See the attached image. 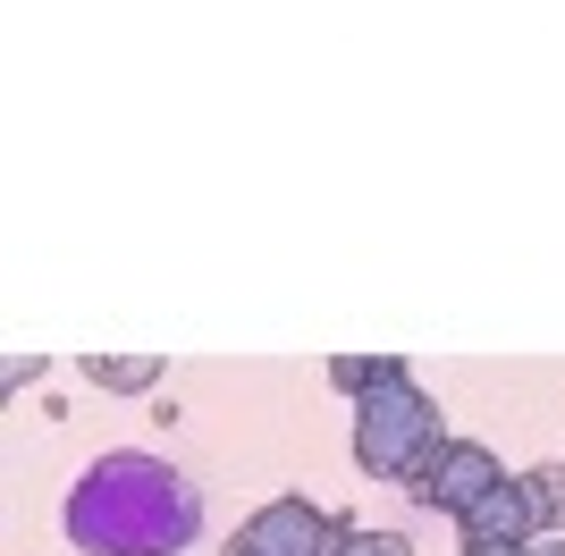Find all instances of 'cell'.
<instances>
[{
  "label": "cell",
  "instance_id": "obj_5",
  "mask_svg": "<svg viewBox=\"0 0 565 556\" xmlns=\"http://www.w3.org/2000/svg\"><path fill=\"white\" fill-rule=\"evenodd\" d=\"M456 532H465V548H532V539H541L532 481H523V472H515V481H490L465 514H456Z\"/></svg>",
  "mask_w": 565,
  "mask_h": 556
},
{
  "label": "cell",
  "instance_id": "obj_6",
  "mask_svg": "<svg viewBox=\"0 0 565 556\" xmlns=\"http://www.w3.org/2000/svg\"><path fill=\"white\" fill-rule=\"evenodd\" d=\"M85 379L102 396H152L161 388V354H85Z\"/></svg>",
  "mask_w": 565,
  "mask_h": 556
},
{
  "label": "cell",
  "instance_id": "obj_3",
  "mask_svg": "<svg viewBox=\"0 0 565 556\" xmlns=\"http://www.w3.org/2000/svg\"><path fill=\"white\" fill-rule=\"evenodd\" d=\"M490 481H507V463H498L481 439H448L439 456L423 463V481L405 489V498H414L423 514H465V506H472V498H481Z\"/></svg>",
  "mask_w": 565,
  "mask_h": 556
},
{
  "label": "cell",
  "instance_id": "obj_12",
  "mask_svg": "<svg viewBox=\"0 0 565 556\" xmlns=\"http://www.w3.org/2000/svg\"><path fill=\"white\" fill-rule=\"evenodd\" d=\"M220 556H254V539H245V532H236V539H228V548H220Z\"/></svg>",
  "mask_w": 565,
  "mask_h": 556
},
{
  "label": "cell",
  "instance_id": "obj_1",
  "mask_svg": "<svg viewBox=\"0 0 565 556\" xmlns=\"http://www.w3.org/2000/svg\"><path fill=\"white\" fill-rule=\"evenodd\" d=\"M60 532L85 556H186L203 539V489L152 447H102L68 481Z\"/></svg>",
  "mask_w": 565,
  "mask_h": 556
},
{
  "label": "cell",
  "instance_id": "obj_10",
  "mask_svg": "<svg viewBox=\"0 0 565 556\" xmlns=\"http://www.w3.org/2000/svg\"><path fill=\"white\" fill-rule=\"evenodd\" d=\"M43 371H51V354H9V363H0V388L18 396V388H34Z\"/></svg>",
  "mask_w": 565,
  "mask_h": 556
},
{
  "label": "cell",
  "instance_id": "obj_8",
  "mask_svg": "<svg viewBox=\"0 0 565 556\" xmlns=\"http://www.w3.org/2000/svg\"><path fill=\"white\" fill-rule=\"evenodd\" d=\"M338 556H414V539H405V532H372L363 514L338 506Z\"/></svg>",
  "mask_w": 565,
  "mask_h": 556
},
{
  "label": "cell",
  "instance_id": "obj_7",
  "mask_svg": "<svg viewBox=\"0 0 565 556\" xmlns=\"http://www.w3.org/2000/svg\"><path fill=\"white\" fill-rule=\"evenodd\" d=\"M397 379H414L397 354H330V388L338 396H372V388H397Z\"/></svg>",
  "mask_w": 565,
  "mask_h": 556
},
{
  "label": "cell",
  "instance_id": "obj_2",
  "mask_svg": "<svg viewBox=\"0 0 565 556\" xmlns=\"http://www.w3.org/2000/svg\"><path fill=\"white\" fill-rule=\"evenodd\" d=\"M439 447H448V421H439V405H430L414 379L354 396V463H363L372 481L414 489V481H423V463L439 456Z\"/></svg>",
  "mask_w": 565,
  "mask_h": 556
},
{
  "label": "cell",
  "instance_id": "obj_11",
  "mask_svg": "<svg viewBox=\"0 0 565 556\" xmlns=\"http://www.w3.org/2000/svg\"><path fill=\"white\" fill-rule=\"evenodd\" d=\"M523 556H565V532H548V539H532Z\"/></svg>",
  "mask_w": 565,
  "mask_h": 556
},
{
  "label": "cell",
  "instance_id": "obj_9",
  "mask_svg": "<svg viewBox=\"0 0 565 556\" xmlns=\"http://www.w3.org/2000/svg\"><path fill=\"white\" fill-rule=\"evenodd\" d=\"M523 481H532V506H541V539L565 532V463H532Z\"/></svg>",
  "mask_w": 565,
  "mask_h": 556
},
{
  "label": "cell",
  "instance_id": "obj_4",
  "mask_svg": "<svg viewBox=\"0 0 565 556\" xmlns=\"http://www.w3.org/2000/svg\"><path fill=\"white\" fill-rule=\"evenodd\" d=\"M245 539H254V556H338V506L270 498V506L245 514Z\"/></svg>",
  "mask_w": 565,
  "mask_h": 556
}]
</instances>
